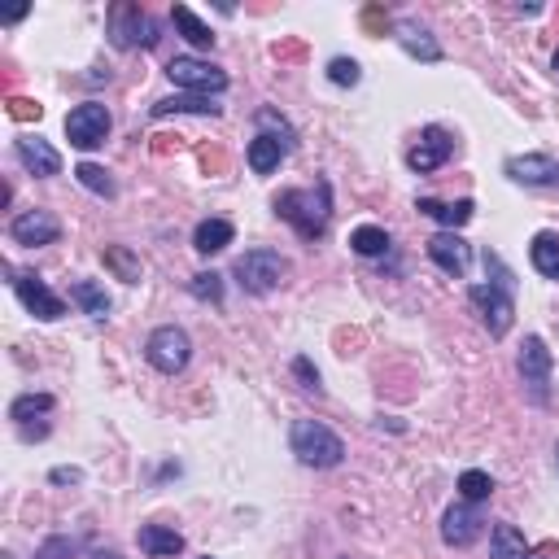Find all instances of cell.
Listing matches in <instances>:
<instances>
[{"instance_id": "obj_1", "label": "cell", "mask_w": 559, "mask_h": 559, "mask_svg": "<svg viewBox=\"0 0 559 559\" xmlns=\"http://www.w3.org/2000/svg\"><path fill=\"white\" fill-rule=\"evenodd\" d=\"M271 206H276L284 223H293V232L302 241H315L332 223V188H328V180H319L315 188H284V193H276Z\"/></svg>"}, {"instance_id": "obj_2", "label": "cell", "mask_w": 559, "mask_h": 559, "mask_svg": "<svg viewBox=\"0 0 559 559\" xmlns=\"http://www.w3.org/2000/svg\"><path fill=\"white\" fill-rule=\"evenodd\" d=\"M289 446L306 468H337V463L346 459V442L319 420H297L289 433Z\"/></svg>"}, {"instance_id": "obj_3", "label": "cell", "mask_w": 559, "mask_h": 559, "mask_svg": "<svg viewBox=\"0 0 559 559\" xmlns=\"http://www.w3.org/2000/svg\"><path fill=\"white\" fill-rule=\"evenodd\" d=\"M284 271H289V263H284L276 249H245V254L236 258L232 276L245 293H271L284 280Z\"/></svg>"}, {"instance_id": "obj_4", "label": "cell", "mask_w": 559, "mask_h": 559, "mask_svg": "<svg viewBox=\"0 0 559 559\" xmlns=\"http://www.w3.org/2000/svg\"><path fill=\"white\" fill-rule=\"evenodd\" d=\"M145 359H149V367H158L162 376H180L188 359H193V341H188V332L175 324L153 328L145 341Z\"/></svg>"}, {"instance_id": "obj_5", "label": "cell", "mask_w": 559, "mask_h": 559, "mask_svg": "<svg viewBox=\"0 0 559 559\" xmlns=\"http://www.w3.org/2000/svg\"><path fill=\"white\" fill-rule=\"evenodd\" d=\"M105 136H110V110H105V105L83 101V105H75V110L66 114V140L75 149H83V153L101 149Z\"/></svg>"}, {"instance_id": "obj_6", "label": "cell", "mask_w": 559, "mask_h": 559, "mask_svg": "<svg viewBox=\"0 0 559 559\" xmlns=\"http://www.w3.org/2000/svg\"><path fill=\"white\" fill-rule=\"evenodd\" d=\"M468 297H472V306L481 311L485 328H490V337H507V332H511V319H516V302H511V289H503V284H472Z\"/></svg>"}, {"instance_id": "obj_7", "label": "cell", "mask_w": 559, "mask_h": 559, "mask_svg": "<svg viewBox=\"0 0 559 559\" xmlns=\"http://www.w3.org/2000/svg\"><path fill=\"white\" fill-rule=\"evenodd\" d=\"M166 75H171V83H180V88L193 92V97H214V92L228 88V70L197 62V57H175V62L166 66Z\"/></svg>"}, {"instance_id": "obj_8", "label": "cell", "mask_w": 559, "mask_h": 559, "mask_svg": "<svg viewBox=\"0 0 559 559\" xmlns=\"http://www.w3.org/2000/svg\"><path fill=\"white\" fill-rule=\"evenodd\" d=\"M14 293L22 297V306H27L35 319H49V324H53V319L66 315V302L40 276H31V271H14Z\"/></svg>"}, {"instance_id": "obj_9", "label": "cell", "mask_w": 559, "mask_h": 559, "mask_svg": "<svg viewBox=\"0 0 559 559\" xmlns=\"http://www.w3.org/2000/svg\"><path fill=\"white\" fill-rule=\"evenodd\" d=\"M9 236H14V245L40 249V245H53L57 236H62V223H57L49 210H22L18 219L9 223Z\"/></svg>"}, {"instance_id": "obj_10", "label": "cell", "mask_w": 559, "mask_h": 559, "mask_svg": "<svg viewBox=\"0 0 559 559\" xmlns=\"http://www.w3.org/2000/svg\"><path fill=\"white\" fill-rule=\"evenodd\" d=\"M507 180L525 188H559V162L546 153H525V158H507Z\"/></svg>"}, {"instance_id": "obj_11", "label": "cell", "mask_w": 559, "mask_h": 559, "mask_svg": "<svg viewBox=\"0 0 559 559\" xmlns=\"http://www.w3.org/2000/svg\"><path fill=\"white\" fill-rule=\"evenodd\" d=\"M428 258H433L446 276L463 280V276H468V267H472V245L463 241L459 232H437L433 241H428Z\"/></svg>"}, {"instance_id": "obj_12", "label": "cell", "mask_w": 559, "mask_h": 559, "mask_svg": "<svg viewBox=\"0 0 559 559\" xmlns=\"http://www.w3.org/2000/svg\"><path fill=\"white\" fill-rule=\"evenodd\" d=\"M450 153H455V140H450L446 127H424L420 145L407 153V166L411 171H420V175H428V171H437L442 162H450Z\"/></svg>"}, {"instance_id": "obj_13", "label": "cell", "mask_w": 559, "mask_h": 559, "mask_svg": "<svg viewBox=\"0 0 559 559\" xmlns=\"http://www.w3.org/2000/svg\"><path fill=\"white\" fill-rule=\"evenodd\" d=\"M520 376H525V385L533 389V398H546V380H551V350H546L542 337H525V346H520Z\"/></svg>"}, {"instance_id": "obj_14", "label": "cell", "mask_w": 559, "mask_h": 559, "mask_svg": "<svg viewBox=\"0 0 559 559\" xmlns=\"http://www.w3.org/2000/svg\"><path fill=\"white\" fill-rule=\"evenodd\" d=\"M153 40H158V35H153V22L140 14L136 5H118L114 9V44L118 49H136V44H145L149 49Z\"/></svg>"}, {"instance_id": "obj_15", "label": "cell", "mask_w": 559, "mask_h": 559, "mask_svg": "<svg viewBox=\"0 0 559 559\" xmlns=\"http://www.w3.org/2000/svg\"><path fill=\"white\" fill-rule=\"evenodd\" d=\"M18 158H22V166H27L31 175H40V180L62 175V153H57L49 140H40V136H22L18 140Z\"/></svg>"}, {"instance_id": "obj_16", "label": "cell", "mask_w": 559, "mask_h": 559, "mask_svg": "<svg viewBox=\"0 0 559 559\" xmlns=\"http://www.w3.org/2000/svg\"><path fill=\"white\" fill-rule=\"evenodd\" d=\"M477 538H481V516L468 503L450 507L446 516H442V542L446 546H472Z\"/></svg>"}, {"instance_id": "obj_17", "label": "cell", "mask_w": 559, "mask_h": 559, "mask_svg": "<svg viewBox=\"0 0 559 559\" xmlns=\"http://www.w3.org/2000/svg\"><path fill=\"white\" fill-rule=\"evenodd\" d=\"M415 210L428 214V219H437L446 232L463 228V223H468L472 214H477V206H472L468 197H463V201H433V197H420V201H415Z\"/></svg>"}, {"instance_id": "obj_18", "label": "cell", "mask_w": 559, "mask_h": 559, "mask_svg": "<svg viewBox=\"0 0 559 559\" xmlns=\"http://www.w3.org/2000/svg\"><path fill=\"white\" fill-rule=\"evenodd\" d=\"M284 153H289V145H284L280 136H267V132H263V136H254V140H249L245 162H249V171H254V175H271V171L280 166Z\"/></svg>"}, {"instance_id": "obj_19", "label": "cell", "mask_w": 559, "mask_h": 559, "mask_svg": "<svg viewBox=\"0 0 559 559\" xmlns=\"http://www.w3.org/2000/svg\"><path fill=\"white\" fill-rule=\"evenodd\" d=\"M398 44H402V49H407L411 57H420V62H442V44H437L433 35L420 27V22H407V18H402V22H398Z\"/></svg>"}, {"instance_id": "obj_20", "label": "cell", "mask_w": 559, "mask_h": 559, "mask_svg": "<svg viewBox=\"0 0 559 559\" xmlns=\"http://www.w3.org/2000/svg\"><path fill=\"white\" fill-rule=\"evenodd\" d=\"M232 236H236V228H232L228 219H201L197 232H193V249L210 258V254H219V249H228Z\"/></svg>"}, {"instance_id": "obj_21", "label": "cell", "mask_w": 559, "mask_h": 559, "mask_svg": "<svg viewBox=\"0 0 559 559\" xmlns=\"http://www.w3.org/2000/svg\"><path fill=\"white\" fill-rule=\"evenodd\" d=\"M529 258H533V271H538V276L559 280V236L555 232H538V236H533Z\"/></svg>"}, {"instance_id": "obj_22", "label": "cell", "mask_w": 559, "mask_h": 559, "mask_svg": "<svg viewBox=\"0 0 559 559\" xmlns=\"http://www.w3.org/2000/svg\"><path fill=\"white\" fill-rule=\"evenodd\" d=\"M136 538H140V551H149V555H158V559L184 551V538L175 529H166V525H145Z\"/></svg>"}, {"instance_id": "obj_23", "label": "cell", "mask_w": 559, "mask_h": 559, "mask_svg": "<svg viewBox=\"0 0 559 559\" xmlns=\"http://www.w3.org/2000/svg\"><path fill=\"white\" fill-rule=\"evenodd\" d=\"M171 22H175V31H184V40L193 44V49H210V44H214V31L188 5H175L171 9Z\"/></svg>"}, {"instance_id": "obj_24", "label": "cell", "mask_w": 559, "mask_h": 559, "mask_svg": "<svg viewBox=\"0 0 559 559\" xmlns=\"http://www.w3.org/2000/svg\"><path fill=\"white\" fill-rule=\"evenodd\" d=\"M166 114H223V105H214L210 97H193V92H188V97H166V101H158L153 105V118H166Z\"/></svg>"}, {"instance_id": "obj_25", "label": "cell", "mask_w": 559, "mask_h": 559, "mask_svg": "<svg viewBox=\"0 0 559 559\" xmlns=\"http://www.w3.org/2000/svg\"><path fill=\"white\" fill-rule=\"evenodd\" d=\"M490 559H529L525 551V533L516 525H498L490 538Z\"/></svg>"}, {"instance_id": "obj_26", "label": "cell", "mask_w": 559, "mask_h": 559, "mask_svg": "<svg viewBox=\"0 0 559 559\" xmlns=\"http://www.w3.org/2000/svg\"><path fill=\"white\" fill-rule=\"evenodd\" d=\"M70 297L83 306V315H92V319H105L110 315V297H105L101 284H92V280H75L70 284Z\"/></svg>"}, {"instance_id": "obj_27", "label": "cell", "mask_w": 559, "mask_h": 559, "mask_svg": "<svg viewBox=\"0 0 559 559\" xmlns=\"http://www.w3.org/2000/svg\"><path fill=\"white\" fill-rule=\"evenodd\" d=\"M350 249H354L359 258H380V254L389 249V232L376 228V223H363V228L350 232Z\"/></svg>"}, {"instance_id": "obj_28", "label": "cell", "mask_w": 559, "mask_h": 559, "mask_svg": "<svg viewBox=\"0 0 559 559\" xmlns=\"http://www.w3.org/2000/svg\"><path fill=\"white\" fill-rule=\"evenodd\" d=\"M101 258H105V267H110L123 284H136V280H140V258H136L127 245H105Z\"/></svg>"}, {"instance_id": "obj_29", "label": "cell", "mask_w": 559, "mask_h": 559, "mask_svg": "<svg viewBox=\"0 0 559 559\" xmlns=\"http://www.w3.org/2000/svg\"><path fill=\"white\" fill-rule=\"evenodd\" d=\"M75 180L88 188V193H97V197H114L118 193L114 180H110V171H105V166H97V162H79L75 166Z\"/></svg>"}, {"instance_id": "obj_30", "label": "cell", "mask_w": 559, "mask_h": 559, "mask_svg": "<svg viewBox=\"0 0 559 559\" xmlns=\"http://www.w3.org/2000/svg\"><path fill=\"white\" fill-rule=\"evenodd\" d=\"M459 494H463V503H485V498L494 494V481H490V472H477V468H468L459 477Z\"/></svg>"}, {"instance_id": "obj_31", "label": "cell", "mask_w": 559, "mask_h": 559, "mask_svg": "<svg viewBox=\"0 0 559 559\" xmlns=\"http://www.w3.org/2000/svg\"><path fill=\"white\" fill-rule=\"evenodd\" d=\"M44 411H53V398L49 394H22V398H14V407H9V420L27 428L31 415H44Z\"/></svg>"}, {"instance_id": "obj_32", "label": "cell", "mask_w": 559, "mask_h": 559, "mask_svg": "<svg viewBox=\"0 0 559 559\" xmlns=\"http://www.w3.org/2000/svg\"><path fill=\"white\" fill-rule=\"evenodd\" d=\"M328 79L337 83V88H354V83L363 79V66L354 62V57H332V62H328Z\"/></svg>"}, {"instance_id": "obj_33", "label": "cell", "mask_w": 559, "mask_h": 559, "mask_svg": "<svg viewBox=\"0 0 559 559\" xmlns=\"http://www.w3.org/2000/svg\"><path fill=\"white\" fill-rule=\"evenodd\" d=\"M193 293L201 297V302H219L223 284H219V276H214V271H201V276H193Z\"/></svg>"}, {"instance_id": "obj_34", "label": "cell", "mask_w": 559, "mask_h": 559, "mask_svg": "<svg viewBox=\"0 0 559 559\" xmlns=\"http://www.w3.org/2000/svg\"><path fill=\"white\" fill-rule=\"evenodd\" d=\"M293 376L302 380L306 389H315V394L324 389V385H319V372H315V363H311V359H293Z\"/></svg>"}, {"instance_id": "obj_35", "label": "cell", "mask_w": 559, "mask_h": 559, "mask_svg": "<svg viewBox=\"0 0 559 559\" xmlns=\"http://www.w3.org/2000/svg\"><path fill=\"white\" fill-rule=\"evenodd\" d=\"M49 481H53V485H75V481H83V472H79V468H53Z\"/></svg>"}, {"instance_id": "obj_36", "label": "cell", "mask_w": 559, "mask_h": 559, "mask_svg": "<svg viewBox=\"0 0 559 559\" xmlns=\"http://www.w3.org/2000/svg\"><path fill=\"white\" fill-rule=\"evenodd\" d=\"M40 118V105H31V101H14V118Z\"/></svg>"}, {"instance_id": "obj_37", "label": "cell", "mask_w": 559, "mask_h": 559, "mask_svg": "<svg viewBox=\"0 0 559 559\" xmlns=\"http://www.w3.org/2000/svg\"><path fill=\"white\" fill-rule=\"evenodd\" d=\"M551 66H555V75H559V49H555V62Z\"/></svg>"}, {"instance_id": "obj_38", "label": "cell", "mask_w": 559, "mask_h": 559, "mask_svg": "<svg viewBox=\"0 0 559 559\" xmlns=\"http://www.w3.org/2000/svg\"><path fill=\"white\" fill-rule=\"evenodd\" d=\"M555 468H559V446H555Z\"/></svg>"}, {"instance_id": "obj_39", "label": "cell", "mask_w": 559, "mask_h": 559, "mask_svg": "<svg viewBox=\"0 0 559 559\" xmlns=\"http://www.w3.org/2000/svg\"><path fill=\"white\" fill-rule=\"evenodd\" d=\"M529 559H551V555H529Z\"/></svg>"}, {"instance_id": "obj_40", "label": "cell", "mask_w": 559, "mask_h": 559, "mask_svg": "<svg viewBox=\"0 0 559 559\" xmlns=\"http://www.w3.org/2000/svg\"><path fill=\"white\" fill-rule=\"evenodd\" d=\"M97 559H118V555H97Z\"/></svg>"}, {"instance_id": "obj_41", "label": "cell", "mask_w": 559, "mask_h": 559, "mask_svg": "<svg viewBox=\"0 0 559 559\" xmlns=\"http://www.w3.org/2000/svg\"><path fill=\"white\" fill-rule=\"evenodd\" d=\"M5 559H14V555H5Z\"/></svg>"}, {"instance_id": "obj_42", "label": "cell", "mask_w": 559, "mask_h": 559, "mask_svg": "<svg viewBox=\"0 0 559 559\" xmlns=\"http://www.w3.org/2000/svg\"><path fill=\"white\" fill-rule=\"evenodd\" d=\"M201 559H210V555H201Z\"/></svg>"}]
</instances>
